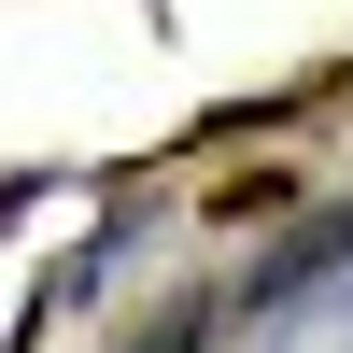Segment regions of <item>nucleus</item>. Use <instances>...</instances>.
<instances>
[{"label": "nucleus", "mask_w": 353, "mask_h": 353, "mask_svg": "<svg viewBox=\"0 0 353 353\" xmlns=\"http://www.w3.org/2000/svg\"><path fill=\"white\" fill-rule=\"evenodd\" d=\"M141 353H198V311H170V325H156V339H141Z\"/></svg>", "instance_id": "2"}, {"label": "nucleus", "mask_w": 353, "mask_h": 353, "mask_svg": "<svg viewBox=\"0 0 353 353\" xmlns=\"http://www.w3.org/2000/svg\"><path fill=\"white\" fill-rule=\"evenodd\" d=\"M311 269H353V212H325V226H297V241L254 269V311H297L311 297Z\"/></svg>", "instance_id": "1"}]
</instances>
